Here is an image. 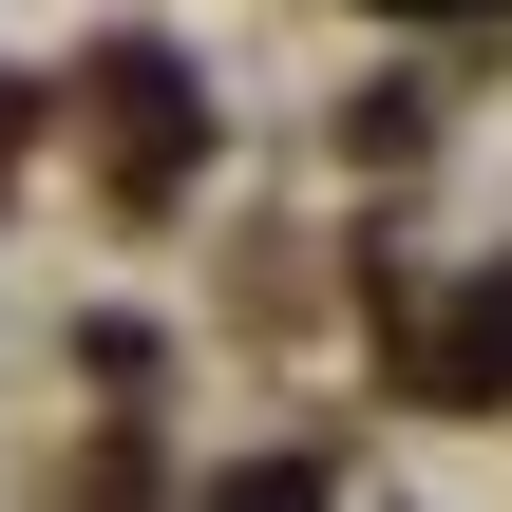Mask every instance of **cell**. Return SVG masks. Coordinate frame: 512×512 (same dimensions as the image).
I'll return each mask as SVG.
<instances>
[{"label":"cell","mask_w":512,"mask_h":512,"mask_svg":"<svg viewBox=\"0 0 512 512\" xmlns=\"http://www.w3.org/2000/svg\"><path fill=\"white\" fill-rule=\"evenodd\" d=\"M95 114H114V171H133V190H171V171H190V76H171L152 38H114V57H95Z\"/></svg>","instance_id":"obj_1"},{"label":"cell","mask_w":512,"mask_h":512,"mask_svg":"<svg viewBox=\"0 0 512 512\" xmlns=\"http://www.w3.org/2000/svg\"><path fill=\"white\" fill-rule=\"evenodd\" d=\"M418 399H512V285H456L418 323Z\"/></svg>","instance_id":"obj_2"},{"label":"cell","mask_w":512,"mask_h":512,"mask_svg":"<svg viewBox=\"0 0 512 512\" xmlns=\"http://www.w3.org/2000/svg\"><path fill=\"white\" fill-rule=\"evenodd\" d=\"M228 512H323V475H304V456H266V475H228Z\"/></svg>","instance_id":"obj_3"}]
</instances>
